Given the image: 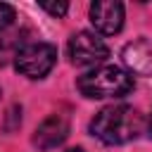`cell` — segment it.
<instances>
[{
	"label": "cell",
	"mask_w": 152,
	"mask_h": 152,
	"mask_svg": "<svg viewBox=\"0 0 152 152\" xmlns=\"http://www.w3.org/2000/svg\"><path fill=\"white\" fill-rule=\"evenodd\" d=\"M90 21L100 33H119L124 26V5L116 0H100L90 5Z\"/></svg>",
	"instance_id": "cell-5"
},
{
	"label": "cell",
	"mask_w": 152,
	"mask_h": 152,
	"mask_svg": "<svg viewBox=\"0 0 152 152\" xmlns=\"http://www.w3.org/2000/svg\"><path fill=\"white\" fill-rule=\"evenodd\" d=\"M78 90L86 97H121L133 90V76L119 66H97L78 78Z\"/></svg>",
	"instance_id": "cell-2"
},
{
	"label": "cell",
	"mask_w": 152,
	"mask_h": 152,
	"mask_svg": "<svg viewBox=\"0 0 152 152\" xmlns=\"http://www.w3.org/2000/svg\"><path fill=\"white\" fill-rule=\"evenodd\" d=\"M57 59V50L50 43H28L14 52V66L28 78H43Z\"/></svg>",
	"instance_id": "cell-3"
},
{
	"label": "cell",
	"mask_w": 152,
	"mask_h": 152,
	"mask_svg": "<svg viewBox=\"0 0 152 152\" xmlns=\"http://www.w3.org/2000/svg\"><path fill=\"white\" fill-rule=\"evenodd\" d=\"M40 7H43L45 12H50L52 17H62V14H66V10H69L66 2H40Z\"/></svg>",
	"instance_id": "cell-7"
},
{
	"label": "cell",
	"mask_w": 152,
	"mask_h": 152,
	"mask_svg": "<svg viewBox=\"0 0 152 152\" xmlns=\"http://www.w3.org/2000/svg\"><path fill=\"white\" fill-rule=\"evenodd\" d=\"M69 152H83V150H69Z\"/></svg>",
	"instance_id": "cell-10"
},
{
	"label": "cell",
	"mask_w": 152,
	"mask_h": 152,
	"mask_svg": "<svg viewBox=\"0 0 152 152\" xmlns=\"http://www.w3.org/2000/svg\"><path fill=\"white\" fill-rule=\"evenodd\" d=\"M66 135H69V121L62 114H52L38 126V131L33 135V142L40 150H50V147H57L59 142H64Z\"/></svg>",
	"instance_id": "cell-6"
},
{
	"label": "cell",
	"mask_w": 152,
	"mask_h": 152,
	"mask_svg": "<svg viewBox=\"0 0 152 152\" xmlns=\"http://www.w3.org/2000/svg\"><path fill=\"white\" fill-rule=\"evenodd\" d=\"M150 135H152V119H150Z\"/></svg>",
	"instance_id": "cell-9"
},
{
	"label": "cell",
	"mask_w": 152,
	"mask_h": 152,
	"mask_svg": "<svg viewBox=\"0 0 152 152\" xmlns=\"http://www.w3.org/2000/svg\"><path fill=\"white\" fill-rule=\"evenodd\" d=\"M90 131L107 145H124L142 131V116L128 104H112L95 114Z\"/></svg>",
	"instance_id": "cell-1"
},
{
	"label": "cell",
	"mask_w": 152,
	"mask_h": 152,
	"mask_svg": "<svg viewBox=\"0 0 152 152\" xmlns=\"http://www.w3.org/2000/svg\"><path fill=\"white\" fill-rule=\"evenodd\" d=\"M69 57L78 66H93L109 57V48L102 38H97L90 31H78L69 40Z\"/></svg>",
	"instance_id": "cell-4"
},
{
	"label": "cell",
	"mask_w": 152,
	"mask_h": 152,
	"mask_svg": "<svg viewBox=\"0 0 152 152\" xmlns=\"http://www.w3.org/2000/svg\"><path fill=\"white\" fill-rule=\"evenodd\" d=\"M12 19H14V10H12L10 5L0 2V31H5V28L12 24Z\"/></svg>",
	"instance_id": "cell-8"
}]
</instances>
